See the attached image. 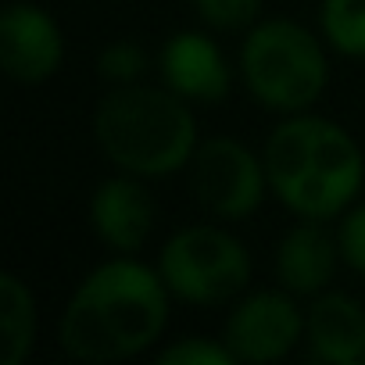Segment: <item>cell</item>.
I'll return each mask as SVG.
<instances>
[{
    "label": "cell",
    "instance_id": "cell-1",
    "mask_svg": "<svg viewBox=\"0 0 365 365\" xmlns=\"http://www.w3.org/2000/svg\"><path fill=\"white\" fill-rule=\"evenodd\" d=\"M168 297L158 265L118 255L97 265L68 297L58 329L61 351L90 365L125 361L165 333Z\"/></svg>",
    "mask_w": 365,
    "mask_h": 365
},
{
    "label": "cell",
    "instance_id": "cell-2",
    "mask_svg": "<svg viewBox=\"0 0 365 365\" xmlns=\"http://www.w3.org/2000/svg\"><path fill=\"white\" fill-rule=\"evenodd\" d=\"M269 190L297 219H340L365 187V158L354 136L319 115H287L262 150Z\"/></svg>",
    "mask_w": 365,
    "mask_h": 365
},
{
    "label": "cell",
    "instance_id": "cell-3",
    "mask_svg": "<svg viewBox=\"0 0 365 365\" xmlns=\"http://www.w3.org/2000/svg\"><path fill=\"white\" fill-rule=\"evenodd\" d=\"M93 140L101 154L129 175L161 179L187 168L201 136L194 111L168 86H111L93 111Z\"/></svg>",
    "mask_w": 365,
    "mask_h": 365
},
{
    "label": "cell",
    "instance_id": "cell-4",
    "mask_svg": "<svg viewBox=\"0 0 365 365\" xmlns=\"http://www.w3.org/2000/svg\"><path fill=\"white\" fill-rule=\"evenodd\" d=\"M240 79L262 108L297 115L322 97L329 83V61L322 40L308 26L294 19H269L255 22L244 36Z\"/></svg>",
    "mask_w": 365,
    "mask_h": 365
},
{
    "label": "cell",
    "instance_id": "cell-5",
    "mask_svg": "<svg viewBox=\"0 0 365 365\" xmlns=\"http://www.w3.org/2000/svg\"><path fill=\"white\" fill-rule=\"evenodd\" d=\"M158 272L172 297L215 308L251 283V255L222 226H187L165 240Z\"/></svg>",
    "mask_w": 365,
    "mask_h": 365
},
{
    "label": "cell",
    "instance_id": "cell-6",
    "mask_svg": "<svg viewBox=\"0 0 365 365\" xmlns=\"http://www.w3.org/2000/svg\"><path fill=\"white\" fill-rule=\"evenodd\" d=\"M190 190L215 219H247L262 208L269 175L265 161L237 136H208L190 158Z\"/></svg>",
    "mask_w": 365,
    "mask_h": 365
},
{
    "label": "cell",
    "instance_id": "cell-7",
    "mask_svg": "<svg viewBox=\"0 0 365 365\" xmlns=\"http://www.w3.org/2000/svg\"><path fill=\"white\" fill-rule=\"evenodd\" d=\"M222 340L237 361H279L304 340V312L294 304L290 290H258L230 312Z\"/></svg>",
    "mask_w": 365,
    "mask_h": 365
},
{
    "label": "cell",
    "instance_id": "cell-8",
    "mask_svg": "<svg viewBox=\"0 0 365 365\" xmlns=\"http://www.w3.org/2000/svg\"><path fill=\"white\" fill-rule=\"evenodd\" d=\"M65 61L58 19L29 0H11L0 15V68L19 86H43Z\"/></svg>",
    "mask_w": 365,
    "mask_h": 365
},
{
    "label": "cell",
    "instance_id": "cell-9",
    "mask_svg": "<svg viewBox=\"0 0 365 365\" xmlns=\"http://www.w3.org/2000/svg\"><path fill=\"white\" fill-rule=\"evenodd\" d=\"M154 219H158V208L147 187L140 182V175H129V172L111 175L90 197V226L97 240L111 247L115 255H136L147 244Z\"/></svg>",
    "mask_w": 365,
    "mask_h": 365
},
{
    "label": "cell",
    "instance_id": "cell-10",
    "mask_svg": "<svg viewBox=\"0 0 365 365\" xmlns=\"http://www.w3.org/2000/svg\"><path fill=\"white\" fill-rule=\"evenodd\" d=\"M158 72H161V83L182 101L215 104L230 93V65L219 43L194 29L175 33L161 43Z\"/></svg>",
    "mask_w": 365,
    "mask_h": 365
},
{
    "label": "cell",
    "instance_id": "cell-11",
    "mask_svg": "<svg viewBox=\"0 0 365 365\" xmlns=\"http://www.w3.org/2000/svg\"><path fill=\"white\" fill-rule=\"evenodd\" d=\"M304 340L312 358L326 365H358L365 361V308L340 290L315 294L304 312Z\"/></svg>",
    "mask_w": 365,
    "mask_h": 365
},
{
    "label": "cell",
    "instance_id": "cell-12",
    "mask_svg": "<svg viewBox=\"0 0 365 365\" xmlns=\"http://www.w3.org/2000/svg\"><path fill=\"white\" fill-rule=\"evenodd\" d=\"M340 258V240L322 222L301 219V226L287 230L276 247V279L290 294L315 297L333 283Z\"/></svg>",
    "mask_w": 365,
    "mask_h": 365
},
{
    "label": "cell",
    "instance_id": "cell-13",
    "mask_svg": "<svg viewBox=\"0 0 365 365\" xmlns=\"http://www.w3.org/2000/svg\"><path fill=\"white\" fill-rule=\"evenodd\" d=\"M0 361L4 365H22L36 344V297L29 283L15 272L0 276Z\"/></svg>",
    "mask_w": 365,
    "mask_h": 365
},
{
    "label": "cell",
    "instance_id": "cell-14",
    "mask_svg": "<svg viewBox=\"0 0 365 365\" xmlns=\"http://www.w3.org/2000/svg\"><path fill=\"white\" fill-rule=\"evenodd\" d=\"M319 29H322V40L336 54L361 61L365 58V0H322Z\"/></svg>",
    "mask_w": 365,
    "mask_h": 365
},
{
    "label": "cell",
    "instance_id": "cell-15",
    "mask_svg": "<svg viewBox=\"0 0 365 365\" xmlns=\"http://www.w3.org/2000/svg\"><path fill=\"white\" fill-rule=\"evenodd\" d=\"M147 72V51L136 40H115L97 54V76L108 86H129L140 83V76Z\"/></svg>",
    "mask_w": 365,
    "mask_h": 365
},
{
    "label": "cell",
    "instance_id": "cell-16",
    "mask_svg": "<svg viewBox=\"0 0 365 365\" xmlns=\"http://www.w3.org/2000/svg\"><path fill=\"white\" fill-rule=\"evenodd\" d=\"M190 8L197 11L205 26L222 29V33H240L258 22L262 0H190Z\"/></svg>",
    "mask_w": 365,
    "mask_h": 365
},
{
    "label": "cell",
    "instance_id": "cell-17",
    "mask_svg": "<svg viewBox=\"0 0 365 365\" xmlns=\"http://www.w3.org/2000/svg\"><path fill=\"white\" fill-rule=\"evenodd\" d=\"M233 351L226 340H208V336H182L168 344L158 354V365H233Z\"/></svg>",
    "mask_w": 365,
    "mask_h": 365
},
{
    "label": "cell",
    "instance_id": "cell-18",
    "mask_svg": "<svg viewBox=\"0 0 365 365\" xmlns=\"http://www.w3.org/2000/svg\"><path fill=\"white\" fill-rule=\"evenodd\" d=\"M336 240H340L344 262H347L358 276H365V205L344 212V222H340V230H336Z\"/></svg>",
    "mask_w": 365,
    "mask_h": 365
}]
</instances>
